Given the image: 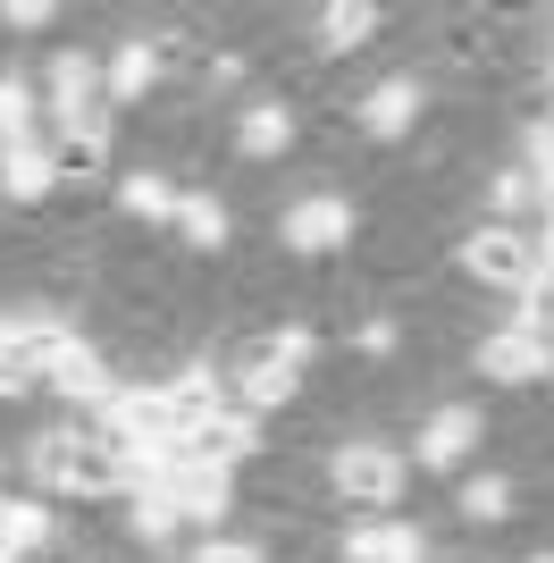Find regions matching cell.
Returning <instances> with one entry per match:
<instances>
[{"mask_svg":"<svg viewBox=\"0 0 554 563\" xmlns=\"http://www.w3.org/2000/svg\"><path fill=\"white\" fill-rule=\"evenodd\" d=\"M34 488L43 496H110L126 488V471H118V454L92 438V429H51V438H34Z\"/></svg>","mask_w":554,"mask_h":563,"instance_id":"cell-1","label":"cell"},{"mask_svg":"<svg viewBox=\"0 0 554 563\" xmlns=\"http://www.w3.org/2000/svg\"><path fill=\"white\" fill-rule=\"evenodd\" d=\"M403 479H412V463L395 446H378V438H353V446H336V463H328V488H336V505H353V514H387L395 496H403Z\"/></svg>","mask_w":554,"mask_h":563,"instance_id":"cell-2","label":"cell"},{"mask_svg":"<svg viewBox=\"0 0 554 563\" xmlns=\"http://www.w3.org/2000/svg\"><path fill=\"white\" fill-rule=\"evenodd\" d=\"M152 488L177 505V521H202V530H219V521H228V505H235V471H228V463H202V454H185V446H177ZM126 496H135V488H126Z\"/></svg>","mask_w":554,"mask_h":563,"instance_id":"cell-3","label":"cell"},{"mask_svg":"<svg viewBox=\"0 0 554 563\" xmlns=\"http://www.w3.org/2000/svg\"><path fill=\"white\" fill-rule=\"evenodd\" d=\"M462 278H479V286H496V295H521V286L538 278V235L530 228H470L462 235Z\"/></svg>","mask_w":554,"mask_h":563,"instance_id":"cell-4","label":"cell"},{"mask_svg":"<svg viewBox=\"0 0 554 563\" xmlns=\"http://www.w3.org/2000/svg\"><path fill=\"white\" fill-rule=\"evenodd\" d=\"M51 126L59 135H76V126H92V118H110V101H101V59L92 51H59L51 59Z\"/></svg>","mask_w":554,"mask_h":563,"instance_id":"cell-5","label":"cell"},{"mask_svg":"<svg viewBox=\"0 0 554 563\" xmlns=\"http://www.w3.org/2000/svg\"><path fill=\"white\" fill-rule=\"evenodd\" d=\"M479 438H487L479 404H437V412L420 421V446H412V463H420V471H462L470 454H479Z\"/></svg>","mask_w":554,"mask_h":563,"instance_id":"cell-6","label":"cell"},{"mask_svg":"<svg viewBox=\"0 0 554 563\" xmlns=\"http://www.w3.org/2000/svg\"><path fill=\"white\" fill-rule=\"evenodd\" d=\"M277 235H286V253H345L353 244V202L345 194H302L295 211L277 219Z\"/></svg>","mask_w":554,"mask_h":563,"instance_id":"cell-7","label":"cell"},{"mask_svg":"<svg viewBox=\"0 0 554 563\" xmlns=\"http://www.w3.org/2000/svg\"><path fill=\"white\" fill-rule=\"evenodd\" d=\"M302 396V362H286L277 345H261L253 362H244V378H235V404L253 412V421H269V412H286V404Z\"/></svg>","mask_w":554,"mask_h":563,"instance_id":"cell-8","label":"cell"},{"mask_svg":"<svg viewBox=\"0 0 554 563\" xmlns=\"http://www.w3.org/2000/svg\"><path fill=\"white\" fill-rule=\"evenodd\" d=\"M420 110H429L420 76H387V85H378V93H369L353 118H362V135H369V143H403V135L420 126Z\"/></svg>","mask_w":554,"mask_h":563,"instance_id":"cell-9","label":"cell"},{"mask_svg":"<svg viewBox=\"0 0 554 563\" xmlns=\"http://www.w3.org/2000/svg\"><path fill=\"white\" fill-rule=\"evenodd\" d=\"M479 378H496V387H538V378L554 371V353L546 345H530L521 329H496V336H479Z\"/></svg>","mask_w":554,"mask_h":563,"instance_id":"cell-10","label":"cell"},{"mask_svg":"<svg viewBox=\"0 0 554 563\" xmlns=\"http://www.w3.org/2000/svg\"><path fill=\"white\" fill-rule=\"evenodd\" d=\"M429 539H420V521H395V514H369L345 530V563H420Z\"/></svg>","mask_w":554,"mask_h":563,"instance_id":"cell-11","label":"cell"},{"mask_svg":"<svg viewBox=\"0 0 554 563\" xmlns=\"http://www.w3.org/2000/svg\"><path fill=\"white\" fill-rule=\"evenodd\" d=\"M295 152V110L286 101H244L235 110V161H286Z\"/></svg>","mask_w":554,"mask_h":563,"instance_id":"cell-12","label":"cell"},{"mask_svg":"<svg viewBox=\"0 0 554 563\" xmlns=\"http://www.w3.org/2000/svg\"><path fill=\"white\" fill-rule=\"evenodd\" d=\"M152 85H160V51L143 43V34H126V43L110 51V68H101V101H110V110H126V101H143Z\"/></svg>","mask_w":554,"mask_h":563,"instance_id":"cell-13","label":"cell"},{"mask_svg":"<svg viewBox=\"0 0 554 563\" xmlns=\"http://www.w3.org/2000/svg\"><path fill=\"white\" fill-rule=\"evenodd\" d=\"M51 387H59V396H68V404H92V412H101V404L118 396V378H110V362H101V353H92L85 336H76V345L59 353V362H51Z\"/></svg>","mask_w":554,"mask_h":563,"instance_id":"cell-14","label":"cell"},{"mask_svg":"<svg viewBox=\"0 0 554 563\" xmlns=\"http://www.w3.org/2000/svg\"><path fill=\"white\" fill-rule=\"evenodd\" d=\"M253 446H261V421L244 412V404H228V412H219L210 429H193V438H185V454H202V463H228V471L244 463Z\"/></svg>","mask_w":554,"mask_h":563,"instance_id":"cell-15","label":"cell"},{"mask_svg":"<svg viewBox=\"0 0 554 563\" xmlns=\"http://www.w3.org/2000/svg\"><path fill=\"white\" fill-rule=\"evenodd\" d=\"M51 186H68V177H59V152H51V143L0 152V194H9V202H43Z\"/></svg>","mask_w":554,"mask_h":563,"instance_id":"cell-16","label":"cell"},{"mask_svg":"<svg viewBox=\"0 0 554 563\" xmlns=\"http://www.w3.org/2000/svg\"><path fill=\"white\" fill-rule=\"evenodd\" d=\"M118 211L143 219V228H168V219H177V186H168L160 168H126V177H118Z\"/></svg>","mask_w":554,"mask_h":563,"instance_id":"cell-17","label":"cell"},{"mask_svg":"<svg viewBox=\"0 0 554 563\" xmlns=\"http://www.w3.org/2000/svg\"><path fill=\"white\" fill-rule=\"evenodd\" d=\"M168 404H177V429L193 438V429H210L219 412H228V387H219L210 371H177L168 378Z\"/></svg>","mask_w":554,"mask_h":563,"instance_id":"cell-18","label":"cell"},{"mask_svg":"<svg viewBox=\"0 0 554 563\" xmlns=\"http://www.w3.org/2000/svg\"><path fill=\"white\" fill-rule=\"evenodd\" d=\"M51 152H59V177H68V186H92V177L110 168V118H92V126H76V135H59Z\"/></svg>","mask_w":554,"mask_h":563,"instance_id":"cell-19","label":"cell"},{"mask_svg":"<svg viewBox=\"0 0 554 563\" xmlns=\"http://www.w3.org/2000/svg\"><path fill=\"white\" fill-rule=\"evenodd\" d=\"M369 34H378V9H369V0H336V9H320V51H328V59L362 51Z\"/></svg>","mask_w":554,"mask_h":563,"instance_id":"cell-20","label":"cell"},{"mask_svg":"<svg viewBox=\"0 0 554 563\" xmlns=\"http://www.w3.org/2000/svg\"><path fill=\"white\" fill-rule=\"evenodd\" d=\"M168 228L193 244V253H219L228 244V202H210V194H177V219Z\"/></svg>","mask_w":554,"mask_h":563,"instance_id":"cell-21","label":"cell"},{"mask_svg":"<svg viewBox=\"0 0 554 563\" xmlns=\"http://www.w3.org/2000/svg\"><path fill=\"white\" fill-rule=\"evenodd\" d=\"M34 110H43L34 85H25V76H0V152H25V143H34Z\"/></svg>","mask_w":554,"mask_h":563,"instance_id":"cell-22","label":"cell"},{"mask_svg":"<svg viewBox=\"0 0 554 563\" xmlns=\"http://www.w3.org/2000/svg\"><path fill=\"white\" fill-rule=\"evenodd\" d=\"M505 329H521L530 345H546V353H554V278H530V286H521V303H512Z\"/></svg>","mask_w":554,"mask_h":563,"instance_id":"cell-23","label":"cell"},{"mask_svg":"<svg viewBox=\"0 0 554 563\" xmlns=\"http://www.w3.org/2000/svg\"><path fill=\"white\" fill-rule=\"evenodd\" d=\"M454 505H462V521H479V530H487V521L512 514V479H496V471H487V479H462Z\"/></svg>","mask_w":554,"mask_h":563,"instance_id":"cell-24","label":"cell"},{"mask_svg":"<svg viewBox=\"0 0 554 563\" xmlns=\"http://www.w3.org/2000/svg\"><path fill=\"white\" fill-rule=\"evenodd\" d=\"M126 530H135L143 547H160L168 530H177V505H168L160 488H135V505H126Z\"/></svg>","mask_w":554,"mask_h":563,"instance_id":"cell-25","label":"cell"},{"mask_svg":"<svg viewBox=\"0 0 554 563\" xmlns=\"http://www.w3.org/2000/svg\"><path fill=\"white\" fill-rule=\"evenodd\" d=\"M487 202H496V228H521V211L538 202V177L530 168H505V177L487 186Z\"/></svg>","mask_w":554,"mask_h":563,"instance_id":"cell-26","label":"cell"},{"mask_svg":"<svg viewBox=\"0 0 554 563\" xmlns=\"http://www.w3.org/2000/svg\"><path fill=\"white\" fill-rule=\"evenodd\" d=\"M395 345H403V329H395L387 311H378V320H362V336H353V353H362V362H387Z\"/></svg>","mask_w":554,"mask_h":563,"instance_id":"cell-27","label":"cell"},{"mask_svg":"<svg viewBox=\"0 0 554 563\" xmlns=\"http://www.w3.org/2000/svg\"><path fill=\"white\" fill-rule=\"evenodd\" d=\"M193 563H269V555H261L253 539H219V530H210V539L193 547Z\"/></svg>","mask_w":554,"mask_h":563,"instance_id":"cell-28","label":"cell"},{"mask_svg":"<svg viewBox=\"0 0 554 563\" xmlns=\"http://www.w3.org/2000/svg\"><path fill=\"white\" fill-rule=\"evenodd\" d=\"M0 18H9V25H25V34H34V25H51V18H59V9H51V0H9Z\"/></svg>","mask_w":554,"mask_h":563,"instance_id":"cell-29","label":"cell"},{"mask_svg":"<svg viewBox=\"0 0 554 563\" xmlns=\"http://www.w3.org/2000/svg\"><path fill=\"white\" fill-rule=\"evenodd\" d=\"M546 118H554V59H546Z\"/></svg>","mask_w":554,"mask_h":563,"instance_id":"cell-30","label":"cell"},{"mask_svg":"<svg viewBox=\"0 0 554 563\" xmlns=\"http://www.w3.org/2000/svg\"><path fill=\"white\" fill-rule=\"evenodd\" d=\"M530 563H554V555H546V547H538V555H530Z\"/></svg>","mask_w":554,"mask_h":563,"instance_id":"cell-31","label":"cell"},{"mask_svg":"<svg viewBox=\"0 0 554 563\" xmlns=\"http://www.w3.org/2000/svg\"><path fill=\"white\" fill-rule=\"evenodd\" d=\"M546 59H554V43H546Z\"/></svg>","mask_w":554,"mask_h":563,"instance_id":"cell-32","label":"cell"}]
</instances>
